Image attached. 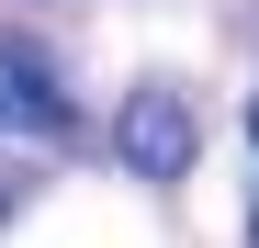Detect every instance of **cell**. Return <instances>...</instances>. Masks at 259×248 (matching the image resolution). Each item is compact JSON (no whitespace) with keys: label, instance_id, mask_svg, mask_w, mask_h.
Here are the masks:
<instances>
[{"label":"cell","instance_id":"obj_1","mask_svg":"<svg viewBox=\"0 0 259 248\" xmlns=\"http://www.w3.org/2000/svg\"><path fill=\"white\" fill-rule=\"evenodd\" d=\"M113 147H124V170H136V181H192L203 124H192V102L169 91V79H136L124 113H113Z\"/></svg>","mask_w":259,"mask_h":248},{"label":"cell","instance_id":"obj_3","mask_svg":"<svg viewBox=\"0 0 259 248\" xmlns=\"http://www.w3.org/2000/svg\"><path fill=\"white\" fill-rule=\"evenodd\" d=\"M12 124H23V113H12V91H0V136H12Z\"/></svg>","mask_w":259,"mask_h":248},{"label":"cell","instance_id":"obj_2","mask_svg":"<svg viewBox=\"0 0 259 248\" xmlns=\"http://www.w3.org/2000/svg\"><path fill=\"white\" fill-rule=\"evenodd\" d=\"M0 91H12V113L34 124V136H68V91H57V68L34 46H0Z\"/></svg>","mask_w":259,"mask_h":248},{"label":"cell","instance_id":"obj_5","mask_svg":"<svg viewBox=\"0 0 259 248\" xmlns=\"http://www.w3.org/2000/svg\"><path fill=\"white\" fill-rule=\"evenodd\" d=\"M248 136H259V102H248Z\"/></svg>","mask_w":259,"mask_h":248},{"label":"cell","instance_id":"obj_4","mask_svg":"<svg viewBox=\"0 0 259 248\" xmlns=\"http://www.w3.org/2000/svg\"><path fill=\"white\" fill-rule=\"evenodd\" d=\"M0 226H12V181H0Z\"/></svg>","mask_w":259,"mask_h":248}]
</instances>
